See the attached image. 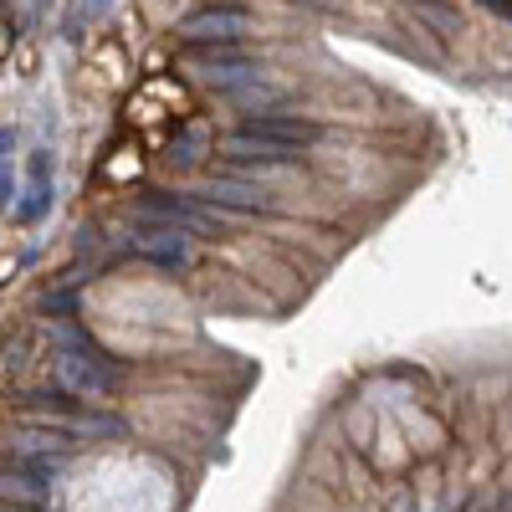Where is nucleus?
I'll use <instances>...</instances> for the list:
<instances>
[{"label": "nucleus", "mask_w": 512, "mask_h": 512, "mask_svg": "<svg viewBox=\"0 0 512 512\" xmlns=\"http://www.w3.org/2000/svg\"><path fill=\"white\" fill-rule=\"evenodd\" d=\"M134 251L144 256V262L169 267V272H185V267L195 262L190 236H185V231H169V226H159V231H139V236H134Z\"/></svg>", "instance_id": "0eeeda50"}, {"label": "nucleus", "mask_w": 512, "mask_h": 512, "mask_svg": "<svg viewBox=\"0 0 512 512\" xmlns=\"http://www.w3.org/2000/svg\"><path fill=\"white\" fill-rule=\"evenodd\" d=\"M139 216L144 221H164L169 231H195V236H216L221 231V216H216V210H205L195 195H164V190H154V195H144Z\"/></svg>", "instance_id": "7ed1b4c3"}, {"label": "nucleus", "mask_w": 512, "mask_h": 512, "mask_svg": "<svg viewBox=\"0 0 512 512\" xmlns=\"http://www.w3.org/2000/svg\"><path fill=\"white\" fill-rule=\"evenodd\" d=\"M0 6H6V0H0Z\"/></svg>", "instance_id": "2eb2a0df"}, {"label": "nucleus", "mask_w": 512, "mask_h": 512, "mask_svg": "<svg viewBox=\"0 0 512 512\" xmlns=\"http://www.w3.org/2000/svg\"><path fill=\"white\" fill-rule=\"evenodd\" d=\"M6 195H11V169H0V205H6Z\"/></svg>", "instance_id": "ddd939ff"}, {"label": "nucleus", "mask_w": 512, "mask_h": 512, "mask_svg": "<svg viewBox=\"0 0 512 512\" xmlns=\"http://www.w3.org/2000/svg\"><path fill=\"white\" fill-rule=\"evenodd\" d=\"M190 67L221 93H236V82H256V62L241 47H195Z\"/></svg>", "instance_id": "423d86ee"}, {"label": "nucleus", "mask_w": 512, "mask_h": 512, "mask_svg": "<svg viewBox=\"0 0 512 512\" xmlns=\"http://www.w3.org/2000/svg\"><path fill=\"white\" fill-rule=\"evenodd\" d=\"M47 205H52V185H47V190H26V200L16 205V221H36Z\"/></svg>", "instance_id": "9b49d317"}, {"label": "nucleus", "mask_w": 512, "mask_h": 512, "mask_svg": "<svg viewBox=\"0 0 512 512\" xmlns=\"http://www.w3.org/2000/svg\"><path fill=\"white\" fill-rule=\"evenodd\" d=\"M52 169H57L52 149H31V159H26V180H31V190H47V185H52Z\"/></svg>", "instance_id": "9d476101"}, {"label": "nucleus", "mask_w": 512, "mask_h": 512, "mask_svg": "<svg viewBox=\"0 0 512 512\" xmlns=\"http://www.w3.org/2000/svg\"><path fill=\"white\" fill-rule=\"evenodd\" d=\"M236 134H246V139H256V144H272V149H303V144H313L318 139V123H308V118H297V113H256V118H241L236 123Z\"/></svg>", "instance_id": "39448f33"}, {"label": "nucleus", "mask_w": 512, "mask_h": 512, "mask_svg": "<svg viewBox=\"0 0 512 512\" xmlns=\"http://www.w3.org/2000/svg\"><path fill=\"white\" fill-rule=\"evenodd\" d=\"M123 384V374L113 369V359H103L88 338H77L72 328H62V354H57V390L67 395H113Z\"/></svg>", "instance_id": "f257e3e1"}, {"label": "nucleus", "mask_w": 512, "mask_h": 512, "mask_svg": "<svg viewBox=\"0 0 512 512\" xmlns=\"http://www.w3.org/2000/svg\"><path fill=\"white\" fill-rule=\"evenodd\" d=\"M195 200L205 210H216V216H272V210H277L272 190L251 185V180H231V175H216L210 185H200Z\"/></svg>", "instance_id": "f03ea898"}, {"label": "nucleus", "mask_w": 512, "mask_h": 512, "mask_svg": "<svg viewBox=\"0 0 512 512\" xmlns=\"http://www.w3.org/2000/svg\"><path fill=\"white\" fill-rule=\"evenodd\" d=\"M41 308H47V313H72V308H77V297H72V292H52Z\"/></svg>", "instance_id": "f8f14e48"}, {"label": "nucleus", "mask_w": 512, "mask_h": 512, "mask_svg": "<svg viewBox=\"0 0 512 512\" xmlns=\"http://www.w3.org/2000/svg\"><path fill=\"white\" fill-rule=\"evenodd\" d=\"M246 31H251V11H241V6H205L180 26L190 47H241Z\"/></svg>", "instance_id": "20e7f679"}, {"label": "nucleus", "mask_w": 512, "mask_h": 512, "mask_svg": "<svg viewBox=\"0 0 512 512\" xmlns=\"http://www.w3.org/2000/svg\"><path fill=\"white\" fill-rule=\"evenodd\" d=\"M200 149H205V134H200V128H190V134L169 149V164H175V169H195L200 164Z\"/></svg>", "instance_id": "1a4fd4ad"}, {"label": "nucleus", "mask_w": 512, "mask_h": 512, "mask_svg": "<svg viewBox=\"0 0 512 512\" xmlns=\"http://www.w3.org/2000/svg\"><path fill=\"white\" fill-rule=\"evenodd\" d=\"M93 6H98V11H108V6H113V0H93Z\"/></svg>", "instance_id": "4468645a"}, {"label": "nucleus", "mask_w": 512, "mask_h": 512, "mask_svg": "<svg viewBox=\"0 0 512 512\" xmlns=\"http://www.w3.org/2000/svg\"><path fill=\"white\" fill-rule=\"evenodd\" d=\"M52 482L57 477L31 472V466L16 461V456H11V466H0V497L16 502V507H47L52 502Z\"/></svg>", "instance_id": "6e6552de"}]
</instances>
